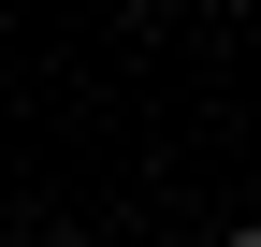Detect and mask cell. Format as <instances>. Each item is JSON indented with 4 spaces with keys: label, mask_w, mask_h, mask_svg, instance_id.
<instances>
[{
    "label": "cell",
    "mask_w": 261,
    "mask_h": 247,
    "mask_svg": "<svg viewBox=\"0 0 261 247\" xmlns=\"http://www.w3.org/2000/svg\"><path fill=\"white\" fill-rule=\"evenodd\" d=\"M232 247H261V233H232Z\"/></svg>",
    "instance_id": "obj_1"
}]
</instances>
